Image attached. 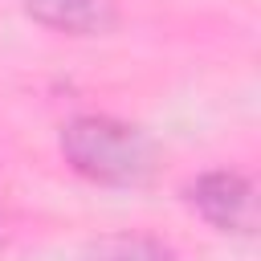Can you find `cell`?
Returning <instances> with one entry per match:
<instances>
[{
	"mask_svg": "<svg viewBox=\"0 0 261 261\" xmlns=\"http://www.w3.org/2000/svg\"><path fill=\"white\" fill-rule=\"evenodd\" d=\"M184 200L216 232L249 237L253 224H257V192H253V179L241 175V171H232V167H216V171L196 175L184 188Z\"/></svg>",
	"mask_w": 261,
	"mask_h": 261,
	"instance_id": "7a4b0ae2",
	"label": "cell"
},
{
	"mask_svg": "<svg viewBox=\"0 0 261 261\" xmlns=\"http://www.w3.org/2000/svg\"><path fill=\"white\" fill-rule=\"evenodd\" d=\"M24 12L37 24L69 37H102L118 20L114 0H24Z\"/></svg>",
	"mask_w": 261,
	"mask_h": 261,
	"instance_id": "3957f363",
	"label": "cell"
},
{
	"mask_svg": "<svg viewBox=\"0 0 261 261\" xmlns=\"http://www.w3.org/2000/svg\"><path fill=\"white\" fill-rule=\"evenodd\" d=\"M0 245H4V220H0Z\"/></svg>",
	"mask_w": 261,
	"mask_h": 261,
	"instance_id": "5b68a950",
	"label": "cell"
},
{
	"mask_svg": "<svg viewBox=\"0 0 261 261\" xmlns=\"http://www.w3.org/2000/svg\"><path fill=\"white\" fill-rule=\"evenodd\" d=\"M90 261H175V253L155 237L118 232V237H102L90 249Z\"/></svg>",
	"mask_w": 261,
	"mask_h": 261,
	"instance_id": "277c9868",
	"label": "cell"
},
{
	"mask_svg": "<svg viewBox=\"0 0 261 261\" xmlns=\"http://www.w3.org/2000/svg\"><path fill=\"white\" fill-rule=\"evenodd\" d=\"M65 163L102 188H139L155 171V143L143 126L114 114H77L61 126Z\"/></svg>",
	"mask_w": 261,
	"mask_h": 261,
	"instance_id": "6da1fadb",
	"label": "cell"
}]
</instances>
